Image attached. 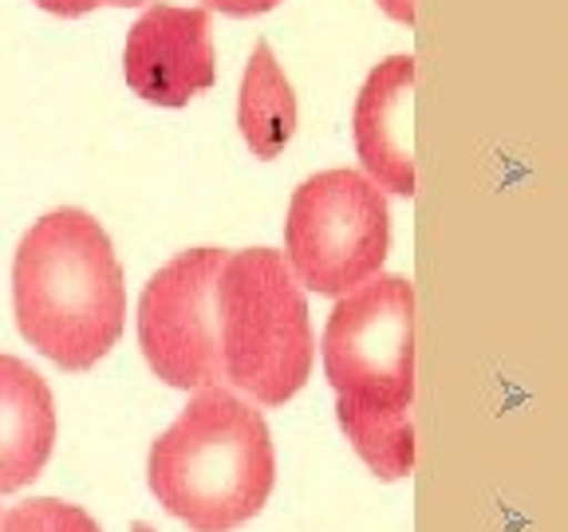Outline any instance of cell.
Returning <instances> with one entry per match:
<instances>
[{
	"label": "cell",
	"instance_id": "6da1fadb",
	"mask_svg": "<svg viewBox=\"0 0 568 532\" xmlns=\"http://www.w3.org/2000/svg\"><path fill=\"white\" fill-rule=\"evenodd\" d=\"M20 336L63 371H88L119 344L126 284L103 225L83 209H52L24 233L12 260Z\"/></svg>",
	"mask_w": 568,
	"mask_h": 532
},
{
	"label": "cell",
	"instance_id": "7a4b0ae2",
	"mask_svg": "<svg viewBox=\"0 0 568 532\" xmlns=\"http://www.w3.org/2000/svg\"><path fill=\"white\" fill-rule=\"evenodd\" d=\"M159 505L194 532H233L265 509L276 481L268 422L233 387H202L151 446Z\"/></svg>",
	"mask_w": 568,
	"mask_h": 532
},
{
	"label": "cell",
	"instance_id": "3957f363",
	"mask_svg": "<svg viewBox=\"0 0 568 532\" xmlns=\"http://www.w3.org/2000/svg\"><path fill=\"white\" fill-rule=\"evenodd\" d=\"M217 336L225 387L257 407H284L301 395L316 364L308 296L284 253H230L217 280Z\"/></svg>",
	"mask_w": 568,
	"mask_h": 532
},
{
	"label": "cell",
	"instance_id": "277c9868",
	"mask_svg": "<svg viewBox=\"0 0 568 532\" xmlns=\"http://www.w3.org/2000/svg\"><path fill=\"white\" fill-rule=\"evenodd\" d=\"M336 415H403L415 399V288L379 273L339 296L320 339Z\"/></svg>",
	"mask_w": 568,
	"mask_h": 532
},
{
	"label": "cell",
	"instance_id": "5b68a950",
	"mask_svg": "<svg viewBox=\"0 0 568 532\" xmlns=\"http://www.w3.org/2000/svg\"><path fill=\"white\" fill-rule=\"evenodd\" d=\"M387 248V194L364 170H320L296 186L284 217V260L304 293L339 300L383 273Z\"/></svg>",
	"mask_w": 568,
	"mask_h": 532
},
{
	"label": "cell",
	"instance_id": "8992f818",
	"mask_svg": "<svg viewBox=\"0 0 568 532\" xmlns=\"http://www.w3.org/2000/svg\"><path fill=\"white\" fill-rule=\"evenodd\" d=\"M225 260V248H186L142 288L139 347L166 387H225L217 336V280Z\"/></svg>",
	"mask_w": 568,
	"mask_h": 532
},
{
	"label": "cell",
	"instance_id": "52a82bcc",
	"mask_svg": "<svg viewBox=\"0 0 568 532\" xmlns=\"http://www.w3.org/2000/svg\"><path fill=\"white\" fill-rule=\"evenodd\" d=\"M126 88L154 106H186L213 88V28L210 9L151 4L134 20L123 48Z\"/></svg>",
	"mask_w": 568,
	"mask_h": 532
},
{
	"label": "cell",
	"instance_id": "ba28073f",
	"mask_svg": "<svg viewBox=\"0 0 568 532\" xmlns=\"http://www.w3.org/2000/svg\"><path fill=\"white\" fill-rule=\"evenodd\" d=\"M410 99H415V60L387 55L367 71L355 95V154L364 174L383 194H415V154H410Z\"/></svg>",
	"mask_w": 568,
	"mask_h": 532
},
{
	"label": "cell",
	"instance_id": "9c48e42d",
	"mask_svg": "<svg viewBox=\"0 0 568 532\" xmlns=\"http://www.w3.org/2000/svg\"><path fill=\"white\" fill-rule=\"evenodd\" d=\"M55 446V402L44 375L0 355V493L40 478Z\"/></svg>",
	"mask_w": 568,
	"mask_h": 532
},
{
	"label": "cell",
	"instance_id": "30bf717a",
	"mask_svg": "<svg viewBox=\"0 0 568 532\" xmlns=\"http://www.w3.org/2000/svg\"><path fill=\"white\" fill-rule=\"evenodd\" d=\"M237 126L253 158L261 162L276 158L296 134V91L265 40L253 48L241 75Z\"/></svg>",
	"mask_w": 568,
	"mask_h": 532
},
{
	"label": "cell",
	"instance_id": "8fae6325",
	"mask_svg": "<svg viewBox=\"0 0 568 532\" xmlns=\"http://www.w3.org/2000/svg\"><path fill=\"white\" fill-rule=\"evenodd\" d=\"M0 532H103L95 516L83 513L71 501H55V497H32L24 505L9 509L0 516Z\"/></svg>",
	"mask_w": 568,
	"mask_h": 532
},
{
	"label": "cell",
	"instance_id": "7c38bea8",
	"mask_svg": "<svg viewBox=\"0 0 568 532\" xmlns=\"http://www.w3.org/2000/svg\"><path fill=\"white\" fill-rule=\"evenodd\" d=\"M52 17H88L95 9H139L146 0H36Z\"/></svg>",
	"mask_w": 568,
	"mask_h": 532
},
{
	"label": "cell",
	"instance_id": "4fadbf2b",
	"mask_svg": "<svg viewBox=\"0 0 568 532\" xmlns=\"http://www.w3.org/2000/svg\"><path fill=\"white\" fill-rule=\"evenodd\" d=\"M281 0H205V9L225 12V17H261V12H273Z\"/></svg>",
	"mask_w": 568,
	"mask_h": 532
},
{
	"label": "cell",
	"instance_id": "5bb4252c",
	"mask_svg": "<svg viewBox=\"0 0 568 532\" xmlns=\"http://www.w3.org/2000/svg\"><path fill=\"white\" fill-rule=\"evenodd\" d=\"M390 20H399V24H415V0H375Z\"/></svg>",
	"mask_w": 568,
	"mask_h": 532
},
{
	"label": "cell",
	"instance_id": "9a60e30c",
	"mask_svg": "<svg viewBox=\"0 0 568 532\" xmlns=\"http://www.w3.org/2000/svg\"><path fill=\"white\" fill-rule=\"evenodd\" d=\"M131 532H154V529H151V524H142V521H139V524H134Z\"/></svg>",
	"mask_w": 568,
	"mask_h": 532
}]
</instances>
